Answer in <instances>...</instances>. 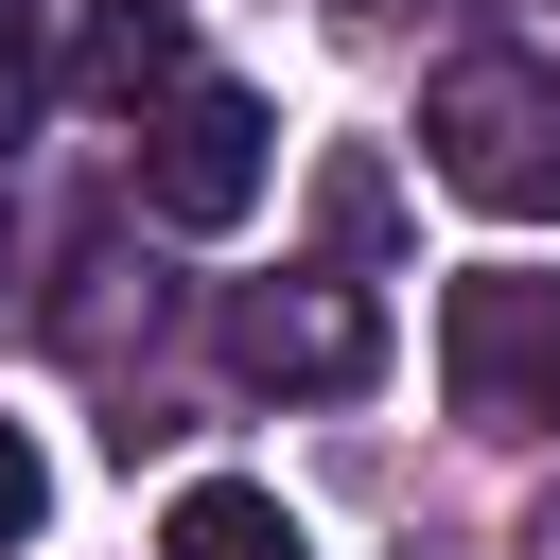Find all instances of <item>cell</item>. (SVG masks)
Returning <instances> with one entry per match:
<instances>
[{
    "label": "cell",
    "mask_w": 560,
    "mask_h": 560,
    "mask_svg": "<svg viewBox=\"0 0 560 560\" xmlns=\"http://www.w3.org/2000/svg\"><path fill=\"white\" fill-rule=\"evenodd\" d=\"M420 158H438L455 210L542 228V210H560V70H542V52H438V88H420Z\"/></svg>",
    "instance_id": "6da1fadb"
},
{
    "label": "cell",
    "mask_w": 560,
    "mask_h": 560,
    "mask_svg": "<svg viewBox=\"0 0 560 560\" xmlns=\"http://www.w3.org/2000/svg\"><path fill=\"white\" fill-rule=\"evenodd\" d=\"M438 385L472 438H542L560 420V280H525V262L438 280Z\"/></svg>",
    "instance_id": "7a4b0ae2"
},
{
    "label": "cell",
    "mask_w": 560,
    "mask_h": 560,
    "mask_svg": "<svg viewBox=\"0 0 560 560\" xmlns=\"http://www.w3.org/2000/svg\"><path fill=\"white\" fill-rule=\"evenodd\" d=\"M262 175H280V122H262L245 88H210V70H192V88H158V105H140V210H158V228H192V245H210V228H245V210H262Z\"/></svg>",
    "instance_id": "3957f363"
},
{
    "label": "cell",
    "mask_w": 560,
    "mask_h": 560,
    "mask_svg": "<svg viewBox=\"0 0 560 560\" xmlns=\"http://www.w3.org/2000/svg\"><path fill=\"white\" fill-rule=\"evenodd\" d=\"M210 350H228L245 385H298V402H350V385L385 368V315H368L350 280H228Z\"/></svg>",
    "instance_id": "277c9868"
},
{
    "label": "cell",
    "mask_w": 560,
    "mask_h": 560,
    "mask_svg": "<svg viewBox=\"0 0 560 560\" xmlns=\"http://www.w3.org/2000/svg\"><path fill=\"white\" fill-rule=\"evenodd\" d=\"M158 88H192V18H175V0H105V18H88V105L140 122Z\"/></svg>",
    "instance_id": "5b68a950"
},
{
    "label": "cell",
    "mask_w": 560,
    "mask_h": 560,
    "mask_svg": "<svg viewBox=\"0 0 560 560\" xmlns=\"http://www.w3.org/2000/svg\"><path fill=\"white\" fill-rule=\"evenodd\" d=\"M158 560H298V525H280V490L192 472V490H175V525H158Z\"/></svg>",
    "instance_id": "8992f818"
},
{
    "label": "cell",
    "mask_w": 560,
    "mask_h": 560,
    "mask_svg": "<svg viewBox=\"0 0 560 560\" xmlns=\"http://www.w3.org/2000/svg\"><path fill=\"white\" fill-rule=\"evenodd\" d=\"M52 525V455H35V420H0V560Z\"/></svg>",
    "instance_id": "52a82bcc"
},
{
    "label": "cell",
    "mask_w": 560,
    "mask_h": 560,
    "mask_svg": "<svg viewBox=\"0 0 560 560\" xmlns=\"http://www.w3.org/2000/svg\"><path fill=\"white\" fill-rule=\"evenodd\" d=\"M315 228L368 262V245H385V175H368V158H332V175H315Z\"/></svg>",
    "instance_id": "ba28073f"
},
{
    "label": "cell",
    "mask_w": 560,
    "mask_h": 560,
    "mask_svg": "<svg viewBox=\"0 0 560 560\" xmlns=\"http://www.w3.org/2000/svg\"><path fill=\"white\" fill-rule=\"evenodd\" d=\"M52 18H70V0H0V70H18V88L52 70Z\"/></svg>",
    "instance_id": "9c48e42d"
}]
</instances>
